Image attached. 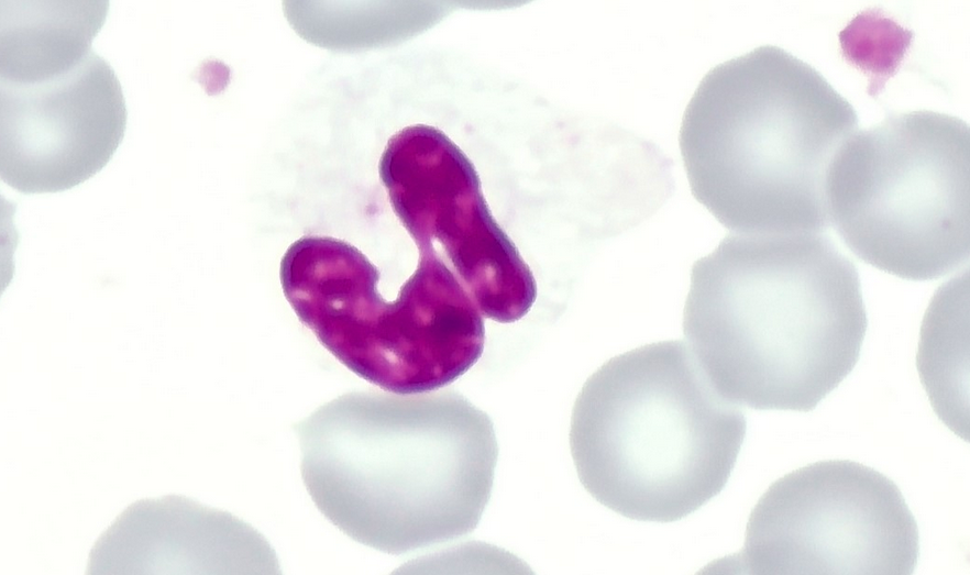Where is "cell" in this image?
I'll return each instance as SVG.
<instances>
[{"mask_svg":"<svg viewBox=\"0 0 970 575\" xmlns=\"http://www.w3.org/2000/svg\"><path fill=\"white\" fill-rule=\"evenodd\" d=\"M867 325L857 268L824 233H730L691 270L687 345L737 406L815 409L856 366Z\"/></svg>","mask_w":970,"mask_h":575,"instance_id":"6da1fadb","label":"cell"},{"mask_svg":"<svg viewBox=\"0 0 970 575\" xmlns=\"http://www.w3.org/2000/svg\"><path fill=\"white\" fill-rule=\"evenodd\" d=\"M858 124L815 67L764 45L706 74L680 150L693 196L732 233H824L827 175Z\"/></svg>","mask_w":970,"mask_h":575,"instance_id":"7a4b0ae2","label":"cell"},{"mask_svg":"<svg viewBox=\"0 0 970 575\" xmlns=\"http://www.w3.org/2000/svg\"><path fill=\"white\" fill-rule=\"evenodd\" d=\"M344 429L304 425L302 473L322 512L354 540L401 554L471 533L492 495L498 446L486 413L456 392L375 400Z\"/></svg>","mask_w":970,"mask_h":575,"instance_id":"3957f363","label":"cell"},{"mask_svg":"<svg viewBox=\"0 0 970 575\" xmlns=\"http://www.w3.org/2000/svg\"><path fill=\"white\" fill-rule=\"evenodd\" d=\"M747 420L690 346L663 341L620 354L576 398L572 457L584 488L629 519L672 522L726 486Z\"/></svg>","mask_w":970,"mask_h":575,"instance_id":"277c9868","label":"cell"},{"mask_svg":"<svg viewBox=\"0 0 970 575\" xmlns=\"http://www.w3.org/2000/svg\"><path fill=\"white\" fill-rule=\"evenodd\" d=\"M378 277L361 251L330 236L300 237L279 267L298 319L343 365L384 390L432 391L478 361L482 313L442 261L420 255L394 301L378 294Z\"/></svg>","mask_w":970,"mask_h":575,"instance_id":"5b68a950","label":"cell"},{"mask_svg":"<svg viewBox=\"0 0 970 575\" xmlns=\"http://www.w3.org/2000/svg\"><path fill=\"white\" fill-rule=\"evenodd\" d=\"M968 124L918 110L856 131L826 180L830 225L863 262L901 278L943 277L969 259Z\"/></svg>","mask_w":970,"mask_h":575,"instance_id":"8992f818","label":"cell"},{"mask_svg":"<svg viewBox=\"0 0 970 575\" xmlns=\"http://www.w3.org/2000/svg\"><path fill=\"white\" fill-rule=\"evenodd\" d=\"M918 555L917 523L900 488L869 466L828 460L768 488L732 562L759 575H910Z\"/></svg>","mask_w":970,"mask_h":575,"instance_id":"52a82bcc","label":"cell"},{"mask_svg":"<svg viewBox=\"0 0 970 575\" xmlns=\"http://www.w3.org/2000/svg\"><path fill=\"white\" fill-rule=\"evenodd\" d=\"M378 173L420 255L442 261L483 316L509 323L527 314L537 298L532 272L494 219L474 165L447 134L427 124L399 130Z\"/></svg>","mask_w":970,"mask_h":575,"instance_id":"ba28073f","label":"cell"},{"mask_svg":"<svg viewBox=\"0 0 970 575\" xmlns=\"http://www.w3.org/2000/svg\"><path fill=\"white\" fill-rule=\"evenodd\" d=\"M125 124L120 82L93 49L52 76L0 81L1 179L23 193L70 189L107 165Z\"/></svg>","mask_w":970,"mask_h":575,"instance_id":"9c48e42d","label":"cell"},{"mask_svg":"<svg viewBox=\"0 0 970 575\" xmlns=\"http://www.w3.org/2000/svg\"><path fill=\"white\" fill-rule=\"evenodd\" d=\"M238 521L176 496L131 505L91 550L90 574H176L230 560Z\"/></svg>","mask_w":970,"mask_h":575,"instance_id":"30bf717a","label":"cell"},{"mask_svg":"<svg viewBox=\"0 0 970 575\" xmlns=\"http://www.w3.org/2000/svg\"><path fill=\"white\" fill-rule=\"evenodd\" d=\"M107 1H2L0 81L30 82L64 71L91 51Z\"/></svg>","mask_w":970,"mask_h":575,"instance_id":"8fae6325","label":"cell"}]
</instances>
